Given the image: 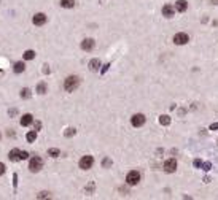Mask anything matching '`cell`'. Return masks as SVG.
Instances as JSON below:
<instances>
[{"label": "cell", "mask_w": 218, "mask_h": 200, "mask_svg": "<svg viewBox=\"0 0 218 200\" xmlns=\"http://www.w3.org/2000/svg\"><path fill=\"white\" fill-rule=\"evenodd\" d=\"M78 86H80V78L75 76V75H72V76L65 78V81H64V87H65L67 92H74Z\"/></svg>", "instance_id": "cell-1"}, {"label": "cell", "mask_w": 218, "mask_h": 200, "mask_svg": "<svg viewBox=\"0 0 218 200\" xmlns=\"http://www.w3.org/2000/svg\"><path fill=\"white\" fill-rule=\"evenodd\" d=\"M139 181H140V173L137 170H131L128 173V176H126V183L131 184V186H135Z\"/></svg>", "instance_id": "cell-2"}, {"label": "cell", "mask_w": 218, "mask_h": 200, "mask_svg": "<svg viewBox=\"0 0 218 200\" xmlns=\"http://www.w3.org/2000/svg\"><path fill=\"white\" fill-rule=\"evenodd\" d=\"M41 167H43V161L40 159V157H32L30 159V162H29V168H30V171H34V173H37V171H40L41 170Z\"/></svg>", "instance_id": "cell-3"}, {"label": "cell", "mask_w": 218, "mask_h": 200, "mask_svg": "<svg viewBox=\"0 0 218 200\" xmlns=\"http://www.w3.org/2000/svg\"><path fill=\"white\" fill-rule=\"evenodd\" d=\"M92 164H94L92 156H83L80 159V168H83V170H89L92 167Z\"/></svg>", "instance_id": "cell-4"}, {"label": "cell", "mask_w": 218, "mask_h": 200, "mask_svg": "<svg viewBox=\"0 0 218 200\" xmlns=\"http://www.w3.org/2000/svg\"><path fill=\"white\" fill-rule=\"evenodd\" d=\"M189 41V37L185 34V32H178L174 35V43L175 45H186Z\"/></svg>", "instance_id": "cell-5"}, {"label": "cell", "mask_w": 218, "mask_h": 200, "mask_svg": "<svg viewBox=\"0 0 218 200\" xmlns=\"http://www.w3.org/2000/svg\"><path fill=\"white\" fill-rule=\"evenodd\" d=\"M131 122H132L134 127H142L143 124H145V116L140 114V113H137V114H134V116L131 118Z\"/></svg>", "instance_id": "cell-6"}, {"label": "cell", "mask_w": 218, "mask_h": 200, "mask_svg": "<svg viewBox=\"0 0 218 200\" xmlns=\"http://www.w3.org/2000/svg\"><path fill=\"white\" fill-rule=\"evenodd\" d=\"M164 170H166L167 173H174V171L177 170V161H175V159L166 161V162H164Z\"/></svg>", "instance_id": "cell-7"}, {"label": "cell", "mask_w": 218, "mask_h": 200, "mask_svg": "<svg viewBox=\"0 0 218 200\" xmlns=\"http://www.w3.org/2000/svg\"><path fill=\"white\" fill-rule=\"evenodd\" d=\"M94 46H95V43H94V40H91V38H86V40L81 41V49H84V51H92Z\"/></svg>", "instance_id": "cell-8"}, {"label": "cell", "mask_w": 218, "mask_h": 200, "mask_svg": "<svg viewBox=\"0 0 218 200\" xmlns=\"http://www.w3.org/2000/svg\"><path fill=\"white\" fill-rule=\"evenodd\" d=\"M174 13H175V8H174L172 5H164V7H162V16H166V18H172Z\"/></svg>", "instance_id": "cell-9"}, {"label": "cell", "mask_w": 218, "mask_h": 200, "mask_svg": "<svg viewBox=\"0 0 218 200\" xmlns=\"http://www.w3.org/2000/svg\"><path fill=\"white\" fill-rule=\"evenodd\" d=\"M45 22H46V16L43 13H37L34 16V24H35V26H43Z\"/></svg>", "instance_id": "cell-10"}, {"label": "cell", "mask_w": 218, "mask_h": 200, "mask_svg": "<svg viewBox=\"0 0 218 200\" xmlns=\"http://www.w3.org/2000/svg\"><path fill=\"white\" fill-rule=\"evenodd\" d=\"M186 8H188V2H186V0H177V2H175V10L177 11L183 13V11H186Z\"/></svg>", "instance_id": "cell-11"}, {"label": "cell", "mask_w": 218, "mask_h": 200, "mask_svg": "<svg viewBox=\"0 0 218 200\" xmlns=\"http://www.w3.org/2000/svg\"><path fill=\"white\" fill-rule=\"evenodd\" d=\"M32 122H34V118H32V114H24V116L21 118V126H24V127L30 126Z\"/></svg>", "instance_id": "cell-12"}, {"label": "cell", "mask_w": 218, "mask_h": 200, "mask_svg": "<svg viewBox=\"0 0 218 200\" xmlns=\"http://www.w3.org/2000/svg\"><path fill=\"white\" fill-rule=\"evenodd\" d=\"M8 157H10V161H19L21 159V151H19V149H11V151H10V154H8Z\"/></svg>", "instance_id": "cell-13"}, {"label": "cell", "mask_w": 218, "mask_h": 200, "mask_svg": "<svg viewBox=\"0 0 218 200\" xmlns=\"http://www.w3.org/2000/svg\"><path fill=\"white\" fill-rule=\"evenodd\" d=\"M99 65H101V61L99 59H94V61L89 62V70H92V71L99 70Z\"/></svg>", "instance_id": "cell-14"}, {"label": "cell", "mask_w": 218, "mask_h": 200, "mask_svg": "<svg viewBox=\"0 0 218 200\" xmlns=\"http://www.w3.org/2000/svg\"><path fill=\"white\" fill-rule=\"evenodd\" d=\"M24 62H16L14 64V67H13V70H14V73H22L24 71Z\"/></svg>", "instance_id": "cell-15"}, {"label": "cell", "mask_w": 218, "mask_h": 200, "mask_svg": "<svg viewBox=\"0 0 218 200\" xmlns=\"http://www.w3.org/2000/svg\"><path fill=\"white\" fill-rule=\"evenodd\" d=\"M61 5L62 8H72L75 5V0H61Z\"/></svg>", "instance_id": "cell-16"}, {"label": "cell", "mask_w": 218, "mask_h": 200, "mask_svg": "<svg viewBox=\"0 0 218 200\" xmlns=\"http://www.w3.org/2000/svg\"><path fill=\"white\" fill-rule=\"evenodd\" d=\"M159 122L162 124V126H169V124H171V118H169L167 114H162V116H159Z\"/></svg>", "instance_id": "cell-17"}, {"label": "cell", "mask_w": 218, "mask_h": 200, "mask_svg": "<svg viewBox=\"0 0 218 200\" xmlns=\"http://www.w3.org/2000/svg\"><path fill=\"white\" fill-rule=\"evenodd\" d=\"M35 138H37V130H30V132L26 135V140H27V141H30V143H32V141H35Z\"/></svg>", "instance_id": "cell-18"}, {"label": "cell", "mask_w": 218, "mask_h": 200, "mask_svg": "<svg viewBox=\"0 0 218 200\" xmlns=\"http://www.w3.org/2000/svg\"><path fill=\"white\" fill-rule=\"evenodd\" d=\"M34 57H35V53L32 51V49H27V51L24 53V59H26V61H32Z\"/></svg>", "instance_id": "cell-19"}, {"label": "cell", "mask_w": 218, "mask_h": 200, "mask_svg": "<svg viewBox=\"0 0 218 200\" xmlns=\"http://www.w3.org/2000/svg\"><path fill=\"white\" fill-rule=\"evenodd\" d=\"M37 91H38V94H45L46 92V84L45 83H38L37 84Z\"/></svg>", "instance_id": "cell-20"}, {"label": "cell", "mask_w": 218, "mask_h": 200, "mask_svg": "<svg viewBox=\"0 0 218 200\" xmlns=\"http://www.w3.org/2000/svg\"><path fill=\"white\" fill-rule=\"evenodd\" d=\"M48 154L53 156V157H56V156L59 154V149H57V148H51V149H48Z\"/></svg>", "instance_id": "cell-21"}, {"label": "cell", "mask_w": 218, "mask_h": 200, "mask_svg": "<svg viewBox=\"0 0 218 200\" xmlns=\"http://www.w3.org/2000/svg\"><path fill=\"white\" fill-rule=\"evenodd\" d=\"M21 97H22V98L30 97V91H29V89H22V91H21Z\"/></svg>", "instance_id": "cell-22"}, {"label": "cell", "mask_w": 218, "mask_h": 200, "mask_svg": "<svg viewBox=\"0 0 218 200\" xmlns=\"http://www.w3.org/2000/svg\"><path fill=\"white\" fill-rule=\"evenodd\" d=\"M212 168V164L210 162H205V164H202V170H205V171H209Z\"/></svg>", "instance_id": "cell-23"}, {"label": "cell", "mask_w": 218, "mask_h": 200, "mask_svg": "<svg viewBox=\"0 0 218 200\" xmlns=\"http://www.w3.org/2000/svg\"><path fill=\"white\" fill-rule=\"evenodd\" d=\"M74 134H75V130H74V129H68V130L65 132V137H72Z\"/></svg>", "instance_id": "cell-24"}, {"label": "cell", "mask_w": 218, "mask_h": 200, "mask_svg": "<svg viewBox=\"0 0 218 200\" xmlns=\"http://www.w3.org/2000/svg\"><path fill=\"white\" fill-rule=\"evenodd\" d=\"M27 157H29V154L26 151H21V159H27Z\"/></svg>", "instance_id": "cell-25"}, {"label": "cell", "mask_w": 218, "mask_h": 200, "mask_svg": "<svg viewBox=\"0 0 218 200\" xmlns=\"http://www.w3.org/2000/svg\"><path fill=\"white\" fill-rule=\"evenodd\" d=\"M194 167H198V168H199V167H202V162H201L199 159H196V161H194Z\"/></svg>", "instance_id": "cell-26"}, {"label": "cell", "mask_w": 218, "mask_h": 200, "mask_svg": "<svg viewBox=\"0 0 218 200\" xmlns=\"http://www.w3.org/2000/svg\"><path fill=\"white\" fill-rule=\"evenodd\" d=\"M3 173H5V165H3V164H0V176H2Z\"/></svg>", "instance_id": "cell-27"}, {"label": "cell", "mask_w": 218, "mask_h": 200, "mask_svg": "<svg viewBox=\"0 0 218 200\" xmlns=\"http://www.w3.org/2000/svg\"><path fill=\"white\" fill-rule=\"evenodd\" d=\"M216 129H218V122H215V124L210 126V130H216Z\"/></svg>", "instance_id": "cell-28"}, {"label": "cell", "mask_w": 218, "mask_h": 200, "mask_svg": "<svg viewBox=\"0 0 218 200\" xmlns=\"http://www.w3.org/2000/svg\"><path fill=\"white\" fill-rule=\"evenodd\" d=\"M108 67H110V64H107V65H105V67H104V68H102V73H105V71H107V70H108Z\"/></svg>", "instance_id": "cell-29"}, {"label": "cell", "mask_w": 218, "mask_h": 200, "mask_svg": "<svg viewBox=\"0 0 218 200\" xmlns=\"http://www.w3.org/2000/svg\"><path fill=\"white\" fill-rule=\"evenodd\" d=\"M212 3H215V5H218V0H212Z\"/></svg>", "instance_id": "cell-30"}, {"label": "cell", "mask_w": 218, "mask_h": 200, "mask_svg": "<svg viewBox=\"0 0 218 200\" xmlns=\"http://www.w3.org/2000/svg\"><path fill=\"white\" fill-rule=\"evenodd\" d=\"M0 138H2V135H0Z\"/></svg>", "instance_id": "cell-31"}]
</instances>
